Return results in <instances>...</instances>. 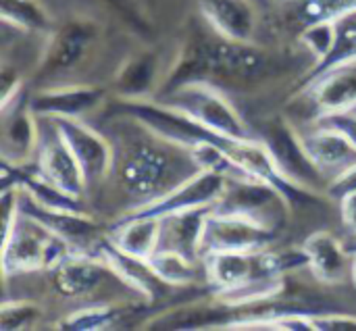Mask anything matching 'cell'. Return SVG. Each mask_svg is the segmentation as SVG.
<instances>
[{
	"mask_svg": "<svg viewBox=\"0 0 356 331\" xmlns=\"http://www.w3.org/2000/svg\"><path fill=\"white\" fill-rule=\"evenodd\" d=\"M121 113L131 117L136 123H140L152 136H156L165 142H171L184 150L198 146V144H215L234 161V165L244 175L263 179V181L271 184L273 188H277L288 198L292 209L296 204H311L321 198V194L305 190V188L292 184L290 179H286L280 173V169L275 167L267 146L263 144V140L259 136L248 138V140L221 136V134L192 121L190 117H186L156 100H123Z\"/></svg>",
	"mask_w": 356,
	"mask_h": 331,
	"instance_id": "obj_1",
	"label": "cell"
},
{
	"mask_svg": "<svg viewBox=\"0 0 356 331\" xmlns=\"http://www.w3.org/2000/svg\"><path fill=\"white\" fill-rule=\"evenodd\" d=\"M19 204L25 215L42 223L46 229L69 242L73 248L83 250L81 244L98 242L102 227L83 211H60V209H48L44 204H38L29 194H25L19 188Z\"/></svg>",
	"mask_w": 356,
	"mask_h": 331,
	"instance_id": "obj_17",
	"label": "cell"
},
{
	"mask_svg": "<svg viewBox=\"0 0 356 331\" xmlns=\"http://www.w3.org/2000/svg\"><path fill=\"white\" fill-rule=\"evenodd\" d=\"M211 209H192V211L161 217L163 227H161L159 248L181 252L192 261H202L200 259V238H202V229H204V219Z\"/></svg>",
	"mask_w": 356,
	"mask_h": 331,
	"instance_id": "obj_23",
	"label": "cell"
},
{
	"mask_svg": "<svg viewBox=\"0 0 356 331\" xmlns=\"http://www.w3.org/2000/svg\"><path fill=\"white\" fill-rule=\"evenodd\" d=\"M2 236L4 277L15 273L50 271L69 250H77L23 211L2 227Z\"/></svg>",
	"mask_w": 356,
	"mask_h": 331,
	"instance_id": "obj_4",
	"label": "cell"
},
{
	"mask_svg": "<svg viewBox=\"0 0 356 331\" xmlns=\"http://www.w3.org/2000/svg\"><path fill=\"white\" fill-rule=\"evenodd\" d=\"M296 94L309 98L317 113L315 119L332 113L356 111V60L323 71L309 83L296 88Z\"/></svg>",
	"mask_w": 356,
	"mask_h": 331,
	"instance_id": "obj_14",
	"label": "cell"
},
{
	"mask_svg": "<svg viewBox=\"0 0 356 331\" xmlns=\"http://www.w3.org/2000/svg\"><path fill=\"white\" fill-rule=\"evenodd\" d=\"M98 38V27L90 19H71L58 29L50 31L48 44L42 52V73H60L73 69Z\"/></svg>",
	"mask_w": 356,
	"mask_h": 331,
	"instance_id": "obj_15",
	"label": "cell"
},
{
	"mask_svg": "<svg viewBox=\"0 0 356 331\" xmlns=\"http://www.w3.org/2000/svg\"><path fill=\"white\" fill-rule=\"evenodd\" d=\"M300 42L313 52L315 63H321L336 44V19L323 17L309 21L300 31Z\"/></svg>",
	"mask_w": 356,
	"mask_h": 331,
	"instance_id": "obj_31",
	"label": "cell"
},
{
	"mask_svg": "<svg viewBox=\"0 0 356 331\" xmlns=\"http://www.w3.org/2000/svg\"><path fill=\"white\" fill-rule=\"evenodd\" d=\"M150 267L154 273L171 288H188L198 282L202 261H192L181 252L159 248L150 259Z\"/></svg>",
	"mask_w": 356,
	"mask_h": 331,
	"instance_id": "obj_28",
	"label": "cell"
},
{
	"mask_svg": "<svg viewBox=\"0 0 356 331\" xmlns=\"http://www.w3.org/2000/svg\"><path fill=\"white\" fill-rule=\"evenodd\" d=\"M259 138L267 146L275 167L286 179L315 194H325L327 177L311 159L302 142V134H298L286 119L269 121Z\"/></svg>",
	"mask_w": 356,
	"mask_h": 331,
	"instance_id": "obj_7",
	"label": "cell"
},
{
	"mask_svg": "<svg viewBox=\"0 0 356 331\" xmlns=\"http://www.w3.org/2000/svg\"><path fill=\"white\" fill-rule=\"evenodd\" d=\"M340 211H342V221L344 225L356 234V192L350 196H346L344 200H340Z\"/></svg>",
	"mask_w": 356,
	"mask_h": 331,
	"instance_id": "obj_38",
	"label": "cell"
},
{
	"mask_svg": "<svg viewBox=\"0 0 356 331\" xmlns=\"http://www.w3.org/2000/svg\"><path fill=\"white\" fill-rule=\"evenodd\" d=\"M302 250L313 275L327 286L342 284L353 271L350 252L332 232H313L302 242Z\"/></svg>",
	"mask_w": 356,
	"mask_h": 331,
	"instance_id": "obj_21",
	"label": "cell"
},
{
	"mask_svg": "<svg viewBox=\"0 0 356 331\" xmlns=\"http://www.w3.org/2000/svg\"><path fill=\"white\" fill-rule=\"evenodd\" d=\"M2 161L10 165H27L35 159L42 129L38 115L29 106V96L17 94L2 104Z\"/></svg>",
	"mask_w": 356,
	"mask_h": 331,
	"instance_id": "obj_11",
	"label": "cell"
},
{
	"mask_svg": "<svg viewBox=\"0 0 356 331\" xmlns=\"http://www.w3.org/2000/svg\"><path fill=\"white\" fill-rule=\"evenodd\" d=\"M302 142L315 165L327 177V184L338 173L356 165V148L348 142L344 134H340L330 125L317 123L315 129L302 134Z\"/></svg>",
	"mask_w": 356,
	"mask_h": 331,
	"instance_id": "obj_22",
	"label": "cell"
},
{
	"mask_svg": "<svg viewBox=\"0 0 356 331\" xmlns=\"http://www.w3.org/2000/svg\"><path fill=\"white\" fill-rule=\"evenodd\" d=\"M356 0H309L307 15L309 19H323V17H336L344 13L346 8L355 6Z\"/></svg>",
	"mask_w": 356,
	"mask_h": 331,
	"instance_id": "obj_37",
	"label": "cell"
},
{
	"mask_svg": "<svg viewBox=\"0 0 356 331\" xmlns=\"http://www.w3.org/2000/svg\"><path fill=\"white\" fill-rule=\"evenodd\" d=\"M50 125H52V134L50 136L42 134V138H40V146H38V152L33 159L35 171L44 179H48L50 184L60 188L63 192H67L75 198H81L88 188L81 165L77 163L75 154L71 152L69 144L63 140V136L58 134V129L54 127L52 121H50Z\"/></svg>",
	"mask_w": 356,
	"mask_h": 331,
	"instance_id": "obj_13",
	"label": "cell"
},
{
	"mask_svg": "<svg viewBox=\"0 0 356 331\" xmlns=\"http://www.w3.org/2000/svg\"><path fill=\"white\" fill-rule=\"evenodd\" d=\"M334 19H336V44H334L332 52L321 63H315L311 67V71L298 81V88L309 83L311 79H315L317 75H321L327 69L356 60V4L346 8L344 13L336 15Z\"/></svg>",
	"mask_w": 356,
	"mask_h": 331,
	"instance_id": "obj_27",
	"label": "cell"
},
{
	"mask_svg": "<svg viewBox=\"0 0 356 331\" xmlns=\"http://www.w3.org/2000/svg\"><path fill=\"white\" fill-rule=\"evenodd\" d=\"M198 4L211 31L232 42H252L259 17L250 0H198Z\"/></svg>",
	"mask_w": 356,
	"mask_h": 331,
	"instance_id": "obj_20",
	"label": "cell"
},
{
	"mask_svg": "<svg viewBox=\"0 0 356 331\" xmlns=\"http://www.w3.org/2000/svg\"><path fill=\"white\" fill-rule=\"evenodd\" d=\"M350 277H353V282H355L356 286V255L353 257V271H350Z\"/></svg>",
	"mask_w": 356,
	"mask_h": 331,
	"instance_id": "obj_39",
	"label": "cell"
},
{
	"mask_svg": "<svg viewBox=\"0 0 356 331\" xmlns=\"http://www.w3.org/2000/svg\"><path fill=\"white\" fill-rule=\"evenodd\" d=\"M167 156L150 144H138L121 165V184L131 196H138L142 202H146L163 194L161 188L167 179Z\"/></svg>",
	"mask_w": 356,
	"mask_h": 331,
	"instance_id": "obj_18",
	"label": "cell"
},
{
	"mask_svg": "<svg viewBox=\"0 0 356 331\" xmlns=\"http://www.w3.org/2000/svg\"><path fill=\"white\" fill-rule=\"evenodd\" d=\"M317 123H323V125H330V127L338 129L340 134H344L348 138V142L356 148V111L332 113V115L319 117Z\"/></svg>",
	"mask_w": 356,
	"mask_h": 331,
	"instance_id": "obj_36",
	"label": "cell"
},
{
	"mask_svg": "<svg viewBox=\"0 0 356 331\" xmlns=\"http://www.w3.org/2000/svg\"><path fill=\"white\" fill-rule=\"evenodd\" d=\"M161 83V56L159 52H140L129 56L117 77L115 90L121 100H148Z\"/></svg>",
	"mask_w": 356,
	"mask_h": 331,
	"instance_id": "obj_24",
	"label": "cell"
},
{
	"mask_svg": "<svg viewBox=\"0 0 356 331\" xmlns=\"http://www.w3.org/2000/svg\"><path fill=\"white\" fill-rule=\"evenodd\" d=\"M280 232L254 219L209 211L200 238V259L215 252L265 250L277 240Z\"/></svg>",
	"mask_w": 356,
	"mask_h": 331,
	"instance_id": "obj_8",
	"label": "cell"
},
{
	"mask_svg": "<svg viewBox=\"0 0 356 331\" xmlns=\"http://www.w3.org/2000/svg\"><path fill=\"white\" fill-rule=\"evenodd\" d=\"M123 313L117 307L111 305H92L86 309H79L71 315H67L65 319L58 321V330L69 331H100L111 330L121 321Z\"/></svg>",
	"mask_w": 356,
	"mask_h": 331,
	"instance_id": "obj_30",
	"label": "cell"
},
{
	"mask_svg": "<svg viewBox=\"0 0 356 331\" xmlns=\"http://www.w3.org/2000/svg\"><path fill=\"white\" fill-rule=\"evenodd\" d=\"M213 211L248 217L280 232L282 225H286L292 204L277 188L263 179L232 175L227 177L221 198L213 204Z\"/></svg>",
	"mask_w": 356,
	"mask_h": 331,
	"instance_id": "obj_6",
	"label": "cell"
},
{
	"mask_svg": "<svg viewBox=\"0 0 356 331\" xmlns=\"http://www.w3.org/2000/svg\"><path fill=\"white\" fill-rule=\"evenodd\" d=\"M42 317V309L29 300H6L0 309V330L21 331L33 328Z\"/></svg>",
	"mask_w": 356,
	"mask_h": 331,
	"instance_id": "obj_32",
	"label": "cell"
},
{
	"mask_svg": "<svg viewBox=\"0 0 356 331\" xmlns=\"http://www.w3.org/2000/svg\"><path fill=\"white\" fill-rule=\"evenodd\" d=\"M92 250L108 267L111 273H115L127 288L140 294L146 302H156L167 294V288H171L154 273L148 259L134 257L121 250L108 236H102Z\"/></svg>",
	"mask_w": 356,
	"mask_h": 331,
	"instance_id": "obj_12",
	"label": "cell"
},
{
	"mask_svg": "<svg viewBox=\"0 0 356 331\" xmlns=\"http://www.w3.org/2000/svg\"><path fill=\"white\" fill-rule=\"evenodd\" d=\"M161 217H119L108 238L125 252L142 259H150L161 244Z\"/></svg>",
	"mask_w": 356,
	"mask_h": 331,
	"instance_id": "obj_25",
	"label": "cell"
},
{
	"mask_svg": "<svg viewBox=\"0 0 356 331\" xmlns=\"http://www.w3.org/2000/svg\"><path fill=\"white\" fill-rule=\"evenodd\" d=\"M232 323L229 307L215 300L211 305H190L177 307L161 317H154L146 323L148 330H207V328H227Z\"/></svg>",
	"mask_w": 356,
	"mask_h": 331,
	"instance_id": "obj_26",
	"label": "cell"
},
{
	"mask_svg": "<svg viewBox=\"0 0 356 331\" xmlns=\"http://www.w3.org/2000/svg\"><path fill=\"white\" fill-rule=\"evenodd\" d=\"M300 267H309V259L302 248L286 252H271L265 248L246 252H215L202 257L204 280L213 294L227 292L259 280L284 277L286 271Z\"/></svg>",
	"mask_w": 356,
	"mask_h": 331,
	"instance_id": "obj_3",
	"label": "cell"
},
{
	"mask_svg": "<svg viewBox=\"0 0 356 331\" xmlns=\"http://www.w3.org/2000/svg\"><path fill=\"white\" fill-rule=\"evenodd\" d=\"M111 4L136 29H140V31L152 29V15H150V8H148V2L146 0H111Z\"/></svg>",
	"mask_w": 356,
	"mask_h": 331,
	"instance_id": "obj_33",
	"label": "cell"
},
{
	"mask_svg": "<svg viewBox=\"0 0 356 331\" xmlns=\"http://www.w3.org/2000/svg\"><path fill=\"white\" fill-rule=\"evenodd\" d=\"M108 267L88 250H69L52 269V286L65 298L86 296L100 286Z\"/></svg>",
	"mask_w": 356,
	"mask_h": 331,
	"instance_id": "obj_19",
	"label": "cell"
},
{
	"mask_svg": "<svg viewBox=\"0 0 356 331\" xmlns=\"http://www.w3.org/2000/svg\"><path fill=\"white\" fill-rule=\"evenodd\" d=\"M227 175L217 171L198 169L186 181L173 186L161 196L140 202L136 209L121 217H167L173 213H184L192 209H211L223 194Z\"/></svg>",
	"mask_w": 356,
	"mask_h": 331,
	"instance_id": "obj_9",
	"label": "cell"
},
{
	"mask_svg": "<svg viewBox=\"0 0 356 331\" xmlns=\"http://www.w3.org/2000/svg\"><path fill=\"white\" fill-rule=\"evenodd\" d=\"M156 102L190 117L192 121L221 134L227 138H257L252 129L240 115V111L229 102V98L209 81H188L156 98Z\"/></svg>",
	"mask_w": 356,
	"mask_h": 331,
	"instance_id": "obj_5",
	"label": "cell"
},
{
	"mask_svg": "<svg viewBox=\"0 0 356 331\" xmlns=\"http://www.w3.org/2000/svg\"><path fill=\"white\" fill-rule=\"evenodd\" d=\"M50 121L54 123L63 140L69 144L77 163L81 165L88 186L106 179L115 167V150L111 142L100 131L90 127L83 119H50Z\"/></svg>",
	"mask_w": 356,
	"mask_h": 331,
	"instance_id": "obj_10",
	"label": "cell"
},
{
	"mask_svg": "<svg viewBox=\"0 0 356 331\" xmlns=\"http://www.w3.org/2000/svg\"><path fill=\"white\" fill-rule=\"evenodd\" d=\"M313 331H356V315L344 313H327V315H311Z\"/></svg>",
	"mask_w": 356,
	"mask_h": 331,
	"instance_id": "obj_34",
	"label": "cell"
},
{
	"mask_svg": "<svg viewBox=\"0 0 356 331\" xmlns=\"http://www.w3.org/2000/svg\"><path fill=\"white\" fill-rule=\"evenodd\" d=\"M0 13L2 21L15 29L29 33L52 31V17L40 0H2Z\"/></svg>",
	"mask_w": 356,
	"mask_h": 331,
	"instance_id": "obj_29",
	"label": "cell"
},
{
	"mask_svg": "<svg viewBox=\"0 0 356 331\" xmlns=\"http://www.w3.org/2000/svg\"><path fill=\"white\" fill-rule=\"evenodd\" d=\"M263 69L265 56L252 42H232L213 31V38H192L181 48L159 96L188 81H207L209 75L252 79Z\"/></svg>",
	"mask_w": 356,
	"mask_h": 331,
	"instance_id": "obj_2",
	"label": "cell"
},
{
	"mask_svg": "<svg viewBox=\"0 0 356 331\" xmlns=\"http://www.w3.org/2000/svg\"><path fill=\"white\" fill-rule=\"evenodd\" d=\"M104 90L83 83L42 88L29 96L31 111L42 119H83L104 100Z\"/></svg>",
	"mask_w": 356,
	"mask_h": 331,
	"instance_id": "obj_16",
	"label": "cell"
},
{
	"mask_svg": "<svg viewBox=\"0 0 356 331\" xmlns=\"http://www.w3.org/2000/svg\"><path fill=\"white\" fill-rule=\"evenodd\" d=\"M353 192H356V165L348 167L342 173H338L336 177H332L327 188H325V194L338 202L344 200L346 196H350Z\"/></svg>",
	"mask_w": 356,
	"mask_h": 331,
	"instance_id": "obj_35",
	"label": "cell"
}]
</instances>
